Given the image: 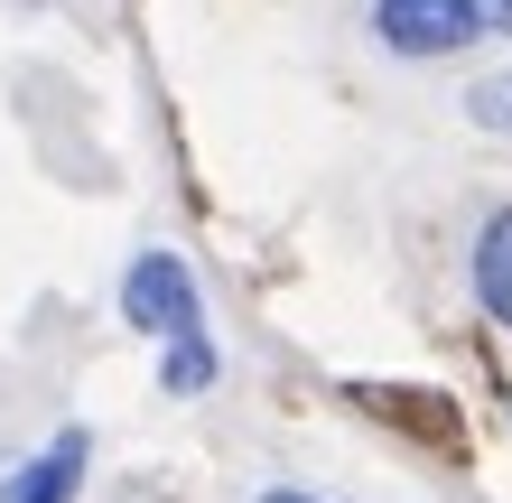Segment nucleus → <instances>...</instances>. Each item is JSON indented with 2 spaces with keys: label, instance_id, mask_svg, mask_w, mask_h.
I'll list each match as a JSON object with an SVG mask.
<instances>
[{
  "label": "nucleus",
  "instance_id": "nucleus-1",
  "mask_svg": "<svg viewBox=\"0 0 512 503\" xmlns=\"http://www.w3.org/2000/svg\"><path fill=\"white\" fill-rule=\"evenodd\" d=\"M373 38L410 66H429V56H457L485 38V0H373Z\"/></svg>",
  "mask_w": 512,
  "mask_h": 503
},
{
  "label": "nucleus",
  "instance_id": "nucleus-2",
  "mask_svg": "<svg viewBox=\"0 0 512 503\" xmlns=\"http://www.w3.org/2000/svg\"><path fill=\"white\" fill-rule=\"evenodd\" d=\"M122 317L140 336H196L205 327V308H196V280H187V261L177 252H140L131 271H122Z\"/></svg>",
  "mask_w": 512,
  "mask_h": 503
},
{
  "label": "nucleus",
  "instance_id": "nucleus-3",
  "mask_svg": "<svg viewBox=\"0 0 512 503\" xmlns=\"http://www.w3.org/2000/svg\"><path fill=\"white\" fill-rule=\"evenodd\" d=\"M84 457H94V438H84V429H56L28 466H10V503H75Z\"/></svg>",
  "mask_w": 512,
  "mask_h": 503
},
{
  "label": "nucleus",
  "instance_id": "nucleus-4",
  "mask_svg": "<svg viewBox=\"0 0 512 503\" xmlns=\"http://www.w3.org/2000/svg\"><path fill=\"white\" fill-rule=\"evenodd\" d=\"M475 299H485L494 327H512V205L485 215V233H475Z\"/></svg>",
  "mask_w": 512,
  "mask_h": 503
},
{
  "label": "nucleus",
  "instance_id": "nucleus-5",
  "mask_svg": "<svg viewBox=\"0 0 512 503\" xmlns=\"http://www.w3.org/2000/svg\"><path fill=\"white\" fill-rule=\"evenodd\" d=\"M215 373H224V364H215V345H205V327H196V336H168V364H159L168 392H205Z\"/></svg>",
  "mask_w": 512,
  "mask_h": 503
},
{
  "label": "nucleus",
  "instance_id": "nucleus-6",
  "mask_svg": "<svg viewBox=\"0 0 512 503\" xmlns=\"http://www.w3.org/2000/svg\"><path fill=\"white\" fill-rule=\"evenodd\" d=\"M466 112H475V131H512V66H503V75H475Z\"/></svg>",
  "mask_w": 512,
  "mask_h": 503
},
{
  "label": "nucleus",
  "instance_id": "nucleus-7",
  "mask_svg": "<svg viewBox=\"0 0 512 503\" xmlns=\"http://www.w3.org/2000/svg\"><path fill=\"white\" fill-rule=\"evenodd\" d=\"M485 28H503V38H512V0H485Z\"/></svg>",
  "mask_w": 512,
  "mask_h": 503
},
{
  "label": "nucleus",
  "instance_id": "nucleus-8",
  "mask_svg": "<svg viewBox=\"0 0 512 503\" xmlns=\"http://www.w3.org/2000/svg\"><path fill=\"white\" fill-rule=\"evenodd\" d=\"M261 503H317V494H298V485H270V494H261Z\"/></svg>",
  "mask_w": 512,
  "mask_h": 503
}]
</instances>
